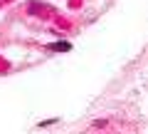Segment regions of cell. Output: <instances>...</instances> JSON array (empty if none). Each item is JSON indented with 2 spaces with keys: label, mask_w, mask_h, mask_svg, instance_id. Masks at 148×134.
Wrapping results in <instances>:
<instances>
[{
  "label": "cell",
  "mask_w": 148,
  "mask_h": 134,
  "mask_svg": "<svg viewBox=\"0 0 148 134\" xmlns=\"http://www.w3.org/2000/svg\"><path fill=\"white\" fill-rule=\"evenodd\" d=\"M49 47H52L54 52H69V50H72V45H69V42H64V40H62V42H52Z\"/></svg>",
  "instance_id": "cell-1"
},
{
  "label": "cell",
  "mask_w": 148,
  "mask_h": 134,
  "mask_svg": "<svg viewBox=\"0 0 148 134\" xmlns=\"http://www.w3.org/2000/svg\"><path fill=\"white\" fill-rule=\"evenodd\" d=\"M49 124H57V119H47V122H40L37 127H49Z\"/></svg>",
  "instance_id": "cell-2"
}]
</instances>
